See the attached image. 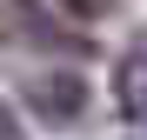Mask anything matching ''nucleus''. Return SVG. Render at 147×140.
I'll return each instance as SVG.
<instances>
[{
  "mask_svg": "<svg viewBox=\"0 0 147 140\" xmlns=\"http://www.w3.org/2000/svg\"><path fill=\"white\" fill-rule=\"evenodd\" d=\"M20 107L47 127H74L87 113V80L80 74H27L20 80Z\"/></svg>",
  "mask_w": 147,
  "mask_h": 140,
  "instance_id": "f257e3e1",
  "label": "nucleus"
},
{
  "mask_svg": "<svg viewBox=\"0 0 147 140\" xmlns=\"http://www.w3.org/2000/svg\"><path fill=\"white\" fill-rule=\"evenodd\" d=\"M7 20H13V33L27 47H47V54H94V40L74 33V27H60L40 0H7Z\"/></svg>",
  "mask_w": 147,
  "mask_h": 140,
  "instance_id": "f03ea898",
  "label": "nucleus"
},
{
  "mask_svg": "<svg viewBox=\"0 0 147 140\" xmlns=\"http://www.w3.org/2000/svg\"><path fill=\"white\" fill-rule=\"evenodd\" d=\"M114 93H120V113H127L134 127H147V54L120 60V80H114Z\"/></svg>",
  "mask_w": 147,
  "mask_h": 140,
  "instance_id": "7ed1b4c3",
  "label": "nucleus"
},
{
  "mask_svg": "<svg viewBox=\"0 0 147 140\" xmlns=\"http://www.w3.org/2000/svg\"><path fill=\"white\" fill-rule=\"evenodd\" d=\"M54 7H67L74 20H107V13L120 7V0H54Z\"/></svg>",
  "mask_w": 147,
  "mask_h": 140,
  "instance_id": "20e7f679",
  "label": "nucleus"
}]
</instances>
